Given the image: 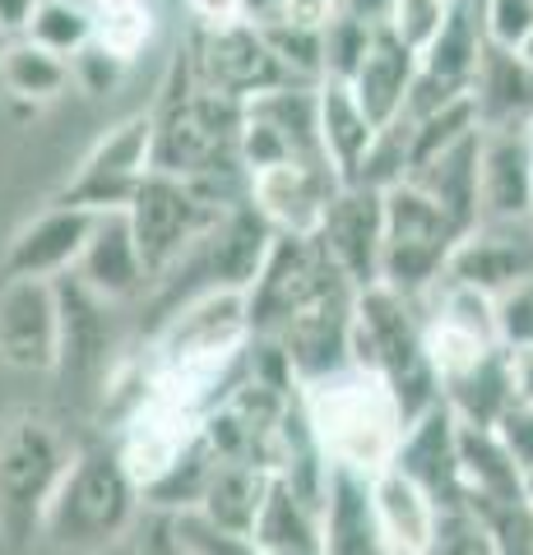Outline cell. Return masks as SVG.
Segmentation results:
<instances>
[{
    "mask_svg": "<svg viewBox=\"0 0 533 555\" xmlns=\"http://www.w3.org/2000/svg\"><path fill=\"white\" fill-rule=\"evenodd\" d=\"M455 283L483 292V297H506L533 278V218L529 222H478L464 232V241L450 255Z\"/></svg>",
    "mask_w": 533,
    "mask_h": 555,
    "instance_id": "obj_16",
    "label": "cell"
},
{
    "mask_svg": "<svg viewBox=\"0 0 533 555\" xmlns=\"http://www.w3.org/2000/svg\"><path fill=\"white\" fill-rule=\"evenodd\" d=\"M302 412L330 467L376 477L399 459L408 412L385 375L348 361L330 375L302 379Z\"/></svg>",
    "mask_w": 533,
    "mask_h": 555,
    "instance_id": "obj_2",
    "label": "cell"
},
{
    "mask_svg": "<svg viewBox=\"0 0 533 555\" xmlns=\"http://www.w3.org/2000/svg\"><path fill=\"white\" fill-rule=\"evenodd\" d=\"M533 218V139L529 130H483L478 158V222Z\"/></svg>",
    "mask_w": 533,
    "mask_h": 555,
    "instance_id": "obj_19",
    "label": "cell"
},
{
    "mask_svg": "<svg viewBox=\"0 0 533 555\" xmlns=\"http://www.w3.org/2000/svg\"><path fill=\"white\" fill-rule=\"evenodd\" d=\"M371 33H376V24L357 20L348 10L325 24V83H348L357 75V65H363L367 47H371Z\"/></svg>",
    "mask_w": 533,
    "mask_h": 555,
    "instance_id": "obj_36",
    "label": "cell"
},
{
    "mask_svg": "<svg viewBox=\"0 0 533 555\" xmlns=\"http://www.w3.org/2000/svg\"><path fill=\"white\" fill-rule=\"evenodd\" d=\"M427 555H496V546L483 528V518L469 505H459V509H441V524Z\"/></svg>",
    "mask_w": 533,
    "mask_h": 555,
    "instance_id": "obj_38",
    "label": "cell"
},
{
    "mask_svg": "<svg viewBox=\"0 0 533 555\" xmlns=\"http://www.w3.org/2000/svg\"><path fill=\"white\" fill-rule=\"evenodd\" d=\"M242 5H246L251 24H269V20H279L283 14V0H242Z\"/></svg>",
    "mask_w": 533,
    "mask_h": 555,
    "instance_id": "obj_48",
    "label": "cell"
},
{
    "mask_svg": "<svg viewBox=\"0 0 533 555\" xmlns=\"http://www.w3.org/2000/svg\"><path fill=\"white\" fill-rule=\"evenodd\" d=\"M61 283L5 278L0 283V361L14 371L61 366Z\"/></svg>",
    "mask_w": 533,
    "mask_h": 555,
    "instance_id": "obj_13",
    "label": "cell"
},
{
    "mask_svg": "<svg viewBox=\"0 0 533 555\" xmlns=\"http://www.w3.org/2000/svg\"><path fill=\"white\" fill-rule=\"evenodd\" d=\"M71 69H75V83L84 93H107L112 83H116V75L126 69V61H116L112 51H102L98 42H89L79 51V56L71 61Z\"/></svg>",
    "mask_w": 533,
    "mask_h": 555,
    "instance_id": "obj_41",
    "label": "cell"
},
{
    "mask_svg": "<svg viewBox=\"0 0 533 555\" xmlns=\"http://www.w3.org/2000/svg\"><path fill=\"white\" fill-rule=\"evenodd\" d=\"M89 10L93 24V42L102 51H112L116 61H135L153 38V24H158V10L153 0H79Z\"/></svg>",
    "mask_w": 533,
    "mask_h": 555,
    "instance_id": "obj_32",
    "label": "cell"
},
{
    "mask_svg": "<svg viewBox=\"0 0 533 555\" xmlns=\"http://www.w3.org/2000/svg\"><path fill=\"white\" fill-rule=\"evenodd\" d=\"M269 491H274L269 467L246 463V459H214L210 481H204V495H200L195 509L218 518L223 528L255 537V524H261V514H265Z\"/></svg>",
    "mask_w": 533,
    "mask_h": 555,
    "instance_id": "obj_27",
    "label": "cell"
},
{
    "mask_svg": "<svg viewBox=\"0 0 533 555\" xmlns=\"http://www.w3.org/2000/svg\"><path fill=\"white\" fill-rule=\"evenodd\" d=\"M140 500H144V486L135 481L122 449L89 444L65 467L56 495L47 505L42 532L65 555H93L102 546H112L130 528Z\"/></svg>",
    "mask_w": 533,
    "mask_h": 555,
    "instance_id": "obj_4",
    "label": "cell"
},
{
    "mask_svg": "<svg viewBox=\"0 0 533 555\" xmlns=\"http://www.w3.org/2000/svg\"><path fill=\"white\" fill-rule=\"evenodd\" d=\"M353 366L385 375L390 389L399 393L408 422L441 403V379L432 371V357H427L418 301L399 297V292L385 287V283H376L357 297Z\"/></svg>",
    "mask_w": 533,
    "mask_h": 555,
    "instance_id": "obj_5",
    "label": "cell"
},
{
    "mask_svg": "<svg viewBox=\"0 0 533 555\" xmlns=\"http://www.w3.org/2000/svg\"><path fill=\"white\" fill-rule=\"evenodd\" d=\"M140 555H191V551L181 546V537L172 532V514H158V518H153V528H149V537H144Z\"/></svg>",
    "mask_w": 533,
    "mask_h": 555,
    "instance_id": "obj_46",
    "label": "cell"
},
{
    "mask_svg": "<svg viewBox=\"0 0 533 555\" xmlns=\"http://www.w3.org/2000/svg\"><path fill=\"white\" fill-rule=\"evenodd\" d=\"M186 69H191V83L232 98V102H251V98L288 89L292 83V75L283 69V61L274 56V47H269L261 24H232V28L195 33L191 65Z\"/></svg>",
    "mask_w": 533,
    "mask_h": 555,
    "instance_id": "obj_12",
    "label": "cell"
},
{
    "mask_svg": "<svg viewBox=\"0 0 533 555\" xmlns=\"http://www.w3.org/2000/svg\"><path fill=\"white\" fill-rule=\"evenodd\" d=\"M418 69H422V51L408 47L390 24H376L371 47H367L363 65H357V75L348 79V89L367 107V116L376 126L385 130L390 120L404 116L413 83H418Z\"/></svg>",
    "mask_w": 533,
    "mask_h": 555,
    "instance_id": "obj_20",
    "label": "cell"
},
{
    "mask_svg": "<svg viewBox=\"0 0 533 555\" xmlns=\"http://www.w3.org/2000/svg\"><path fill=\"white\" fill-rule=\"evenodd\" d=\"M61 430L42 416H10L0 426V532L20 542L33 528H42L47 505L71 467Z\"/></svg>",
    "mask_w": 533,
    "mask_h": 555,
    "instance_id": "obj_7",
    "label": "cell"
},
{
    "mask_svg": "<svg viewBox=\"0 0 533 555\" xmlns=\"http://www.w3.org/2000/svg\"><path fill=\"white\" fill-rule=\"evenodd\" d=\"M144 278L149 273H144L140 246H135L126 208L98 214L89 246H84L79 264H75V283L89 287L98 301H122V297H135V292L144 287Z\"/></svg>",
    "mask_w": 533,
    "mask_h": 555,
    "instance_id": "obj_22",
    "label": "cell"
},
{
    "mask_svg": "<svg viewBox=\"0 0 533 555\" xmlns=\"http://www.w3.org/2000/svg\"><path fill=\"white\" fill-rule=\"evenodd\" d=\"M469 98L478 107L483 130H529L533 126V65L520 51L487 42Z\"/></svg>",
    "mask_w": 533,
    "mask_h": 555,
    "instance_id": "obj_24",
    "label": "cell"
},
{
    "mask_svg": "<svg viewBox=\"0 0 533 555\" xmlns=\"http://www.w3.org/2000/svg\"><path fill=\"white\" fill-rule=\"evenodd\" d=\"M418 315H422L427 357H432L441 389L450 385V379L469 375L473 366H483L492 352L506 347L502 328H496V301L455 283L450 273H445L427 297H418Z\"/></svg>",
    "mask_w": 533,
    "mask_h": 555,
    "instance_id": "obj_9",
    "label": "cell"
},
{
    "mask_svg": "<svg viewBox=\"0 0 533 555\" xmlns=\"http://www.w3.org/2000/svg\"><path fill=\"white\" fill-rule=\"evenodd\" d=\"M153 177V116H126L84 153L75 181L61 190V204H79L93 214L130 208L135 190Z\"/></svg>",
    "mask_w": 533,
    "mask_h": 555,
    "instance_id": "obj_11",
    "label": "cell"
},
{
    "mask_svg": "<svg viewBox=\"0 0 533 555\" xmlns=\"http://www.w3.org/2000/svg\"><path fill=\"white\" fill-rule=\"evenodd\" d=\"M343 10H348V0H283V14H279V20L325 28L330 20H339Z\"/></svg>",
    "mask_w": 533,
    "mask_h": 555,
    "instance_id": "obj_44",
    "label": "cell"
},
{
    "mask_svg": "<svg viewBox=\"0 0 533 555\" xmlns=\"http://www.w3.org/2000/svg\"><path fill=\"white\" fill-rule=\"evenodd\" d=\"M320 546L325 555H390L381 518L371 505V477L330 467L320 505Z\"/></svg>",
    "mask_w": 533,
    "mask_h": 555,
    "instance_id": "obj_21",
    "label": "cell"
},
{
    "mask_svg": "<svg viewBox=\"0 0 533 555\" xmlns=\"http://www.w3.org/2000/svg\"><path fill=\"white\" fill-rule=\"evenodd\" d=\"M242 163L246 177L274 163H330L320 144V89H274L246 102L242 116Z\"/></svg>",
    "mask_w": 533,
    "mask_h": 555,
    "instance_id": "obj_10",
    "label": "cell"
},
{
    "mask_svg": "<svg viewBox=\"0 0 533 555\" xmlns=\"http://www.w3.org/2000/svg\"><path fill=\"white\" fill-rule=\"evenodd\" d=\"M339 190L343 177L330 163H274L251 171L246 199L279 236H316Z\"/></svg>",
    "mask_w": 533,
    "mask_h": 555,
    "instance_id": "obj_14",
    "label": "cell"
},
{
    "mask_svg": "<svg viewBox=\"0 0 533 555\" xmlns=\"http://www.w3.org/2000/svg\"><path fill=\"white\" fill-rule=\"evenodd\" d=\"M371 505L381 518L390 555H427L441 524V505L413 481L404 467H385L371 477Z\"/></svg>",
    "mask_w": 533,
    "mask_h": 555,
    "instance_id": "obj_23",
    "label": "cell"
},
{
    "mask_svg": "<svg viewBox=\"0 0 533 555\" xmlns=\"http://www.w3.org/2000/svg\"><path fill=\"white\" fill-rule=\"evenodd\" d=\"M363 287L348 283L316 236H274L261 278L246 287L251 334L279 347L297 379L353 361V320Z\"/></svg>",
    "mask_w": 533,
    "mask_h": 555,
    "instance_id": "obj_1",
    "label": "cell"
},
{
    "mask_svg": "<svg viewBox=\"0 0 533 555\" xmlns=\"http://www.w3.org/2000/svg\"><path fill=\"white\" fill-rule=\"evenodd\" d=\"M316 241L343 269L348 283H357L363 292L376 287L381 283V255H385V190L343 185L334 204L325 208Z\"/></svg>",
    "mask_w": 533,
    "mask_h": 555,
    "instance_id": "obj_15",
    "label": "cell"
},
{
    "mask_svg": "<svg viewBox=\"0 0 533 555\" xmlns=\"http://www.w3.org/2000/svg\"><path fill=\"white\" fill-rule=\"evenodd\" d=\"M274 232L269 222L255 214L251 199L246 204H232L228 214L218 218V228L204 236V250H210V278L214 287H232V292H246L255 278H261L269 246H274Z\"/></svg>",
    "mask_w": 533,
    "mask_h": 555,
    "instance_id": "obj_25",
    "label": "cell"
},
{
    "mask_svg": "<svg viewBox=\"0 0 533 555\" xmlns=\"http://www.w3.org/2000/svg\"><path fill=\"white\" fill-rule=\"evenodd\" d=\"M478 20L492 47L524 51L533 38V0H478Z\"/></svg>",
    "mask_w": 533,
    "mask_h": 555,
    "instance_id": "obj_39",
    "label": "cell"
},
{
    "mask_svg": "<svg viewBox=\"0 0 533 555\" xmlns=\"http://www.w3.org/2000/svg\"><path fill=\"white\" fill-rule=\"evenodd\" d=\"M496 328H502L506 347H529L533 343V278L496 297Z\"/></svg>",
    "mask_w": 533,
    "mask_h": 555,
    "instance_id": "obj_40",
    "label": "cell"
},
{
    "mask_svg": "<svg viewBox=\"0 0 533 555\" xmlns=\"http://www.w3.org/2000/svg\"><path fill=\"white\" fill-rule=\"evenodd\" d=\"M520 56H524V61H529V65H533V38H529V42H524V51H520Z\"/></svg>",
    "mask_w": 533,
    "mask_h": 555,
    "instance_id": "obj_49",
    "label": "cell"
},
{
    "mask_svg": "<svg viewBox=\"0 0 533 555\" xmlns=\"http://www.w3.org/2000/svg\"><path fill=\"white\" fill-rule=\"evenodd\" d=\"M24 38L42 51H56V56L75 61L84 47L93 42V24H89V10L79 5V0H42L38 14H33V24Z\"/></svg>",
    "mask_w": 533,
    "mask_h": 555,
    "instance_id": "obj_33",
    "label": "cell"
},
{
    "mask_svg": "<svg viewBox=\"0 0 533 555\" xmlns=\"http://www.w3.org/2000/svg\"><path fill=\"white\" fill-rule=\"evenodd\" d=\"M228 208L232 204H223L214 190L167 177V171H153V177L135 190V199L126 208L135 246H140V259H144V273L158 278L191 246H204V236L218 228V218L228 214Z\"/></svg>",
    "mask_w": 533,
    "mask_h": 555,
    "instance_id": "obj_8",
    "label": "cell"
},
{
    "mask_svg": "<svg viewBox=\"0 0 533 555\" xmlns=\"http://www.w3.org/2000/svg\"><path fill=\"white\" fill-rule=\"evenodd\" d=\"M394 467H404L441 509L469 505V495H464V467H459V416L445 403L427 408L422 416L408 422Z\"/></svg>",
    "mask_w": 533,
    "mask_h": 555,
    "instance_id": "obj_18",
    "label": "cell"
},
{
    "mask_svg": "<svg viewBox=\"0 0 533 555\" xmlns=\"http://www.w3.org/2000/svg\"><path fill=\"white\" fill-rule=\"evenodd\" d=\"M42 0H0V38H24Z\"/></svg>",
    "mask_w": 533,
    "mask_h": 555,
    "instance_id": "obj_45",
    "label": "cell"
},
{
    "mask_svg": "<svg viewBox=\"0 0 533 555\" xmlns=\"http://www.w3.org/2000/svg\"><path fill=\"white\" fill-rule=\"evenodd\" d=\"M459 5H464V0H394L385 24L399 33L408 47H418V51H422L445 24H450V14H455Z\"/></svg>",
    "mask_w": 533,
    "mask_h": 555,
    "instance_id": "obj_37",
    "label": "cell"
},
{
    "mask_svg": "<svg viewBox=\"0 0 533 555\" xmlns=\"http://www.w3.org/2000/svg\"><path fill=\"white\" fill-rule=\"evenodd\" d=\"M5 42H10V38H0V56H5Z\"/></svg>",
    "mask_w": 533,
    "mask_h": 555,
    "instance_id": "obj_50",
    "label": "cell"
},
{
    "mask_svg": "<svg viewBox=\"0 0 533 555\" xmlns=\"http://www.w3.org/2000/svg\"><path fill=\"white\" fill-rule=\"evenodd\" d=\"M469 509L483 518L496 555H533V500H469Z\"/></svg>",
    "mask_w": 533,
    "mask_h": 555,
    "instance_id": "obj_34",
    "label": "cell"
},
{
    "mask_svg": "<svg viewBox=\"0 0 533 555\" xmlns=\"http://www.w3.org/2000/svg\"><path fill=\"white\" fill-rule=\"evenodd\" d=\"M0 83L14 93V98H28V102H47L65 93L75 83V69L56 51H42L33 47L28 38H10L5 42V56H0Z\"/></svg>",
    "mask_w": 533,
    "mask_h": 555,
    "instance_id": "obj_31",
    "label": "cell"
},
{
    "mask_svg": "<svg viewBox=\"0 0 533 555\" xmlns=\"http://www.w3.org/2000/svg\"><path fill=\"white\" fill-rule=\"evenodd\" d=\"M510 366H515V393L533 403V343L529 347H510Z\"/></svg>",
    "mask_w": 533,
    "mask_h": 555,
    "instance_id": "obj_47",
    "label": "cell"
},
{
    "mask_svg": "<svg viewBox=\"0 0 533 555\" xmlns=\"http://www.w3.org/2000/svg\"><path fill=\"white\" fill-rule=\"evenodd\" d=\"M459 467H464V495L469 500H524L529 473L510 459L492 426H464L459 422Z\"/></svg>",
    "mask_w": 533,
    "mask_h": 555,
    "instance_id": "obj_29",
    "label": "cell"
},
{
    "mask_svg": "<svg viewBox=\"0 0 533 555\" xmlns=\"http://www.w3.org/2000/svg\"><path fill=\"white\" fill-rule=\"evenodd\" d=\"M459 241H464V228L432 195H422L413 181L385 190L381 283L394 287L399 297H408V301L427 297L445 278V269H450V255Z\"/></svg>",
    "mask_w": 533,
    "mask_h": 555,
    "instance_id": "obj_6",
    "label": "cell"
},
{
    "mask_svg": "<svg viewBox=\"0 0 533 555\" xmlns=\"http://www.w3.org/2000/svg\"><path fill=\"white\" fill-rule=\"evenodd\" d=\"M98 214L79 204H51L42 218H33L28 228L14 232L10 250H5V278H47L61 283L65 273H75L84 246L93 236Z\"/></svg>",
    "mask_w": 533,
    "mask_h": 555,
    "instance_id": "obj_17",
    "label": "cell"
},
{
    "mask_svg": "<svg viewBox=\"0 0 533 555\" xmlns=\"http://www.w3.org/2000/svg\"><path fill=\"white\" fill-rule=\"evenodd\" d=\"M242 116L246 102L186 83L153 116V171L195 181L223 204H242L251 181L242 163Z\"/></svg>",
    "mask_w": 533,
    "mask_h": 555,
    "instance_id": "obj_3",
    "label": "cell"
},
{
    "mask_svg": "<svg viewBox=\"0 0 533 555\" xmlns=\"http://www.w3.org/2000/svg\"><path fill=\"white\" fill-rule=\"evenodd\" d=\"M478 158H483V130L459 139V144L436 153V158L418 163L408 177L422 195H432L464 232L478 228Z\"/></svg>",
    "mask_w": 533,
    "mask_h": 555,
    "instance_id": "obj_28",
    "label": "cell"
},
{
    "mask_svg": "<svg viewBox=\"0 0 533 555\" xmlns=\"http://www.w3.org/2000/svg\"><path fill=\"white\" fill-rule=\"evenodd\" d=\"M496 436H502V444L510 449V459L524 467V473L533 477V403H515L502 422H496Z\"/></svg>",
    "mask_w": 533,
    "mask_h": 555,
    "instance_id": "obj_42",
    "label": "cell"
},
{
    "mask_svg": "<svg viewBox=\"0 0 533 555\" xmlns=\"http://www.w3.org/2000/svg\"><path fill=\"white\" fill-rule=\"evenodd\" d=\"M441 403L450 408L464 426H492L520 403V393H515V366H510V347L502 352H492L483 366H473L469 375L450 379V385L441 389Z\"/></svg>",
    "mask_w": 533,
    "mask_h": 555,
    "instance_id": "obj_30",
    "label": "cell"
},
{
    "mask_svg": "<svg viewBox=\"0 0 533 555\" xmlns=\"http://www.w3.org/2000/svg\"><path fill=\"white\" fill-rule=\"evenodd\" d=\"M172 532L181 537V546L191 555H265L261 542L251 532L223 528L218 518H210L204 509H181L172 514Z\"/></svg>",
    "mask_w": 533,
    "mask_h": 555,
    "instance_id": "obj_35",
    "label": "cell"
},
{
    "mask_svg": "<svg viewBox=\"0 0 533 555\" xmlns=\"http://www.w3.org/2000/svg\"><path fill=\"white\" fill-rule=\"evenodd\" d=\"M376 139H381V126L367 116V107L353 98L348 83H320V144L343 185L363 181Z\"/></svg>",
    "mask_w": 533,
    "mask_h": 555,
    "instance_id": "obj_26",
    "label": "cell"
},
{
    "mask_svg": "<svg viewBox=\"0 0 533 555\" xmlns=\"http://www.w3.org/2000/svg\"><path fill=\"white\" fill-rule=\"evenodd\" d=\"M529 500H533V477H529Z\"/></svg>",
    "mask_w": 533,
    "mask_h": 555,
    "instance_id": "obj_51",
    "label": "cell"
},
{
    "mask_svg": "<svg viewBox=\"0 0 533 555\" xmlns=\"http://www.w3.org/2000/svg\"><path fill=\"white\" fill-rule=\"evenodd\" d=\"M191 14L195 33H214V28H232V24H251L242 0H181Z\"/></svg>",
    "mask_w": 533,
    "mask_h": 555,
    "instance_id": "obj_43",
    "label": "cell"
}]
</instances>
